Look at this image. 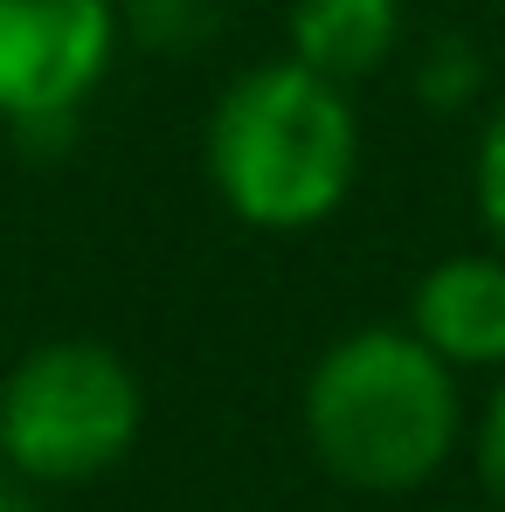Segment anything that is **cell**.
<instances>
[{
    "mask_svg": "<svg viewBox=\"0 0 505 512\" xmlns=\"http://www.w3.org/2000/svg\"><path fill=\"white\" fill-rule=\"evenodd\" d=\"M298 429L333 485L360 499H402L457 457L464 388L409 326H360L312 360Z\"/></svg>",
    "mask_w": 505,
    "mask_h": 512,
    "instance_id": "obj_1",
    "label": "cell"
},
{
    "mask_svg": "<svg viewBox=\"0 0 505 512\" xmlns=\"http://www.w3.org/2000/svg\"><path fill=\"white\" fill-rule=\"evenodd\" d=\"M201 167L215 201L263 236H305L333 222L360 180V118L353 97L291 56L250 63L229 77L208 132H201Z\"/></svg>",
    "mask_w": 505,
    "mask_h": 512,
    "instance_id": "obj_2",
    "label": "cell"
},
{
    "mask_svg": "<svg viewBox=\"0 0 505 512\" xmlns=\"http://www.w3.org/2000/svg\"><path fill=\"white\" fill-rule=\"evenodd\" d=\"M146 436V381L111 340L63 333L35 340L14 367H0V464L63 492L118 471Z\"/></svg>",
    "mask_w": 505,
    "mask_h": 512,
    "instance_id": "obj_3",
    "label": "cell"
},
{
    "mask_svg": "<svg viewBox=\"0 0 505 512\" xmlns=\"http://www.w3.org/2000/svg\"><path fill=\"white\" fill-rule=\"evenodd\" d=\"M118 49L111 0H0V125L14 139H63Z\"/></svg>",
    "mask_w": 505,
    "mask_h": 512,
    "instance_id": "obj_4",
    "label": "cell"
},
{
    "mask_svg": "<svg viewBox=\"0 0 505 512\" xmlns=\"http://www.w3.org/2000/svg\"><path fill=\"white\" fill-rule=\"evenodd\" d=\"M409 333L457 381L464 374H505V256L499 250L436 256L409 291Z\"/></svg>",
    "mask_w": 505,
    "mask_h": 512,
    "instance_id": "obj_5",
    "label": "cell"
},
{
    "mask_svg": "<svg viewBox=\"0 0 505 512\" xmlns=\"http://www.w3.org/2000/svg\"><path fill=\"white\" fill-rule=\"evenodd\" d=\"M291 63L353 90L402 49V0H291Z\"/></svg>",
    "mask_w": 505,
    "mask_h": 512,
    "instance_id": "obj_6",
    "label": "cell"
},
{
    "mask_svg": "<svg viewBox=\"0 0 505 512\" xmlns=\"http://www.w3.org/2000/svg\"><path fill=\"white\" fill-rule=\"evenodd\" d=\"M111 7H118V35L146 56H194L229 21V0H111Z\"/></svg>",
    "mask_w": 505,
    "mask_h": 512,
    "instance_id": "obj_7",
    "label": "cell"
},
{
    "mask_svg": "<svg viewBox=\"0 0 505 512\" xmlns=\"http://www.w3.org/2000/svg\"><path fill=\"white\" fill-rule=\"evenodd\" d=\"M485 90V56L471 35H429L416 49V97L436 111V118H457L471 111Z\"/></svg>",
    "mask_w": 505,
    "mask_h": 512,
    "instance_id": "obj_8",
    "label": "cell"
},
{
    "mask_svg": "<svg viewBox=\"0 0 505 512\" xmlns=\"http://www.w3.org/2000/svg\"><path fill=\"white\" fill-rule=\"evenodd\" d=\"M471 201H478V222L492 229V250L505 256V97L492 104L478 153H471Z\"/></svg>",
    "mask_w": 505,
    "mask_h": 512,
    "instance_id": "obj_9",
    "label": "cell"
},
{
    "mask_svg": "<svg viewBox=\"0 0 505 512\" xmlns=\"http://www.w3.org/2000/svg\"><path fill=\"white\" fill-rule=\"evenodd\" d=\"M471 457H478V478H485L492 506L505 512V374L492 381V395H485V409L471 423Z\"/></svg>",
    "mask_w": 505,
    "mask_h": 512,
    "instance_id": "obj_10",
    "label": "cell"
},
{
    "mask_svg": "<svg viewBox=\"0 0 505 512\" xmlns=\"http://www.w3.org/2000/svg\"><path fill=\"white\" fill-rule=\"evenodd\" d=\"M0 512H42V492H35V485H21L7 464H0Z\"/></svg>",
    "mask_w": 505,
    "mask_h": 512,
    "instance_id": "obj_11",
    "label": "cell"
}]
</instances>
